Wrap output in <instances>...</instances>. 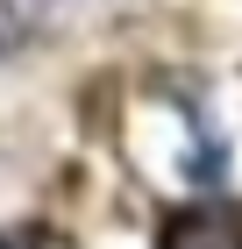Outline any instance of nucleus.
Here are the masks:
<instances>
[{"label": "nucleus", "instance_id": "obj_1", "mask_svg": "<svg viewBox=\"0 0 242 249\" xmlns=\"http://www.w3.org/2000/svg\"><path fill=\"white\" fill-rule=\"evenodd\" d=\"M164 249H242V228L221 213H178L164 228Z\"/></svg>", "mask_w": 242, "mask_h": 249}, {"label": "nucleus", "instance_id": "obj_2", "mask_svg": "<svg viewBox=\"0 0 242 249\" xmlns=\"http://www.w3.org/2000/svg\"><path fill=\"white\" fill-rule=\"evenodd\" d=\"M0 249H43V235H21V242H0Z\"/></svg>", "mask_w": 242, "mask_h": 249}]
</instances>
